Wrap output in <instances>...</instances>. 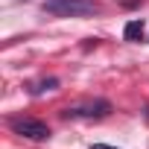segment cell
<instances>
[{
    "label": "cell",
    "mask_w": 149,
    "mask_h": 149,
    "mask_svg": "<svg viewBox=\"0 0 149 149\" xmlns=\"http://www.w3.org/2000/svg\"><path fill=\"white\" fill-rule=\"evenodd\" d=\"M108 114H111L108 100H88V102H79V105H67L61 111V117H67V120H102Z\"/></svg>",
    "instance_id": "cell-2"
},
{
    "label": "cell",
    "mask_w": 149,
    "mask_h": 149,
    "mask_svg": "<svg viewBox=\"0 0 149 149\" xmlns=\"http://www.w3.org/2000/svg\"><path fill=\"white\" fill-rule=\"evenodd\" d=\"M91 149H117V146H108V143H94Z\"/></svg>",
    "instance_id": "cell-6"
},
{
    "label": "cell",
    "mask_w": 149,
    "mask_h": 149,
    "mask_svg": "<svg viewBox=\"0 0 149 149\" xmlns=\"http://www.w3.org/2000/svg\"><path fill=\"white\" fill-rule=\"evenodd\" d=\"M56 88H58V79H56V76H50V79L32 82V85H29V94H32V97H38V94H44V91H56Z\"/></svg>",
    "instance_id": "cell-5"
},
{
    "label": "cell",
    "mask_w": 149,
    "mask_h": 149,
    "mask_svg": "<svg viewBox=\"0 0 149 149\" xmlns=\"http://www.w3.org/2000/svg\"><path fill=\"white\" fill-rule=\"evenodd\" d=\"M143 117H146V120H149V108H146V111H143Z\"/></svg>",
    "instance_id": "cell-7"
},
{
    "label": "cell",
    "mask_w": 149,
    "mask_h": 149,
    "mask_svg": "<svg viewBox=\"0 0 149 149\" xmlns=\"http://www.w3.org/2000/svg\"><path fill=\"white\" fill-rule=\"evenodd\" d=\"M9 129H12L15 134L26 137V140H47V137H50V126H47V123H41V120H35V117H24V114L9 117Z\"/></svg>",
    "instance_id": "cell-3"
},
{
    "label": "cell",
    "mask_w": 149,
    "mask_h": 149,
    "mask_svg": "<svg viewBox=\"0 0 149 149\" xmlns=\"http://www.w3.org/2000/svg\"><path fill=\"white\" fill-rule=\"evenodd\" d=\"M143 32H146V24L140 18H134V21H129L123 26V38L126 41H143Z\"/></svg>",
    "instance_id": "cell-4"
},
{
    "label": "cell",
    "mask_w": 149,
    "mask_h": 149,
    "mask_svg": "<svg viewBox=\"0 0 149 149\" xmlns=\"http://www.w3.org/2000/svg\"><path fill=\"white\" fill-rule=\"evenodd\" d=\"M41 9L56 18H91L102 12L97 0H44Z\"/></svg>",
    "instance_id": "cell-1"
}]
</instances>
